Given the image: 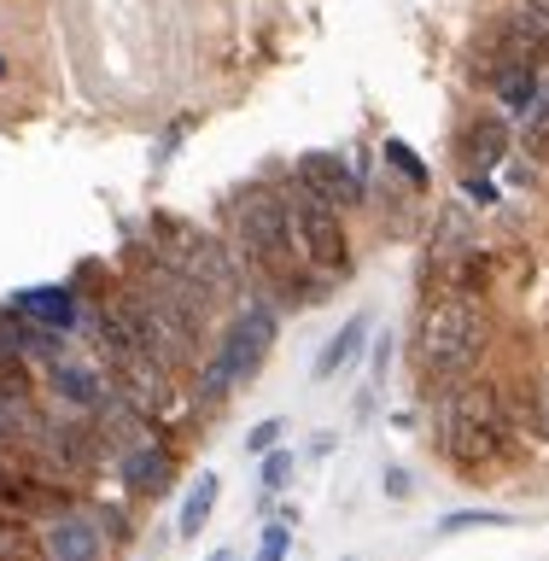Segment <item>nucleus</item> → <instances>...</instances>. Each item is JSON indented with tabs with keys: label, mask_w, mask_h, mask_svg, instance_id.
Masks as SVG:
<instances>
[{
	"label": "nucleus",
	"mask_w": 549,
	"mask_h": 561,
	"mask_svg": "<svg viewBox=\"0 0 549 561\" xmlns=\"http://www.w3.org/2000/svg\"><path fill=\"white\" fill-rule=\"evenodd\" d=\"M228 217H235V240H240L245 263H258V270L275 275V280H293V240H298L293 199H281L275 187L252 182L228 199Z\"/></svg>",
	"instance_id": "f257e3e1"
},
{
	"label": "nucleus",
	"mask_w": 549,
	"mask_h": 561,
	"mask_svg": "<svg viewBox=\"0 0 549 561\" xmlns=\"http://www.w3.org/2000/svg\"><path fill=\"white\" fill-rule=\"evenodd\" d=\"M491 345V316L473 298H445L427 310V322L415 333V363L427 375H462L480 363V351Z\"/></svg>",
	"instance_id": "f03ea898"
},
{
	"label": "nucleus",
	"mask_w": 549,
	"mask_h": 561,
	"mask_svg": "<svg viewBox=\"0 0 549 561\" xmlns=\"http://www.w3.org/2000/svg\"><path fill=\"white\" fill-rule=\"evenodd\" d=\"M270 345H275V310H270V305H245L235 322H228L222 345H217V357L205 363L199 398H205V403H222L240 380H252L258 368H263Z\"/></svg>",
	"instance_id": "7ed1b4c3"
},
{
	"label": "nucleus",
	"mask_w": 549,
	"mask_h": 561,
	"mask_svg": "<svg viewBox=\"0 0 549 561\" xmlns=\"http://www.w3.org/2000/svg\"><path fill=\"white\" fill-rule=\"evenodd\" d=\"M503 427H508L503 398L491 392V386H462V392L450 398L438 438H445V450L456 456V462L480 468V462H491V456L503 450Z\"/></svg>",
	"instance_id": "20e7f679"
},
{
	"label": "nucleus",
	"mask_w": 549,
	"mask_h": 561,
	"mask_svg": "<svg viewBox=\"0 0 549 561\" xmlns=\"http://www.w3.org/2000/svg\"><path fill=\"white\" fill-rule=\"evenodd\" d=\"M293 228H298V245H305L310 270H345L351 263V240H345V222H340V205L316 199V193L293 187Z\"/></svg>",
	"instance_id": "39448f33"
},
{
	"label": "nucleus",
	"mask_w": 549,
	"mask_h": 561,
	"mask_svg": "<svg viewBox=\"0 0 549 561\" xmlns=\"http://www.w3.org/2000/svg\"><path fill=\"white\" fill-rule=\"evenodd\" d=\"M293 175H298V187L305 193H316V199H328V205H357L363 199V175L345 164L340 152H305L293 164Z\"/></svg>",
	"instance_id": "423d86ee"
},
{
	"label": "nucleus",
	"mask_w": 549,
	"mask_h": 561,
	"mask_svg": "<svg viewBox=\"0 0 549 561\" xmlns=\"http://www.w3.org/2000/svg\"><path fill=\"white\" fill-rule=\"evenodd\" d=\"M7 305L24 316V322L47 328V333H70L82 322V316H77V293H70L65 280H53V287H24V293H12Z\"/></svg>",
	"instance_id": "0eeeda50"
},
{
	"label": "nucleus",
	"mask_w": 549,
	"mask_h": 561,
	"mask_svg": "<svg viewBox=\"0 0 549 561\" xmlns=\"http://www.w3.org/2000/svg\"><path fill=\"white\" fill-rule=\"evenodd\" d=\"M170 450L164 445H152V438H140V445H129V450H123V485H129L135 491V497H152V491H164L170 485Z\"/></svg>",
	"instance_id": "6e6552de"
},
{
	"label": "nucleus",
	"mask_w": 549,
	"mask_h": 561,
	"mask_svg": "<svg viewBox=\"0 0 549 561\" xmlns=\"http://www.w3.org/2000/svg\"><path fill=\"white\" fill-rule=\"evenodd\" d=\"M100 556H105V538L88 515H65L47 533V561H100Z\"/></svg>",
	"instance_id": "1a4fd4ad"
},
{
	"label": "nucleus",
	"mask_w": 549,
	"mask_h": 561,
	"mask_svg": "<svg viewBox=\"0 0 549 561\" xmlns=\"http://www.w3.org/2000/svg\"><path fill=\"white\" fill-rule=\"evenodd\" d=\"M491 94L503 100V112L526 117V112H533V105L544 100V77H538V65H497V70H491Z\"/></svg>",
	"instance_id": "9d476101"
},
{
	"label": "nucleus",
	"mask_w": 549,
	"mask_h": 561,
	"mask_svg": "<svg viewBox=\"0 0 549 561\" xmlns=\"http://www.w3.org/2000/svg\"><path fill=\"white\" fill-rule=\"evenodd\" d=\"M47 386H53V392H59L65 403H77V410H100V403L112 398L105 375H94V368H82V363H53Z\"/></svg>",
	"instance_id": "9b49d317"
},
{
	"label": "nucleus",
	"mask_w": 549,
	"mask_h": 561,
	"mask_svg": "<svg viewBox=\"0 0 549 561\" xmlns=\"http://www.w3.org/2000/svg\"><path fill=\"white\" fill-rule=\"evenodd\" d=\"M508 147H515V135H508L503 117H473L468 129H462V158H468V170H491Z\"/></svg>",
	"instance_id": "f8f14e48"
},
{
	"label": "nucleus",
	"mask_w": 549,
	"mask_h": 561,
	"mask_svg": "<svg viewBox=\"0 0 549 561\" xmlns=\"http://www.w3.org/2000/svg\"><path fill=\"white\" fill-rule=\"evenodd\" d=\"M368 328H375V322H368V310L351 316V322H345V328H340V333H333V340L322 345V357H316V380L345 375V368L357 363V351H363V340H368Z\"/></svg>",
	"instance_id": "ddd939ff"
},
{
	"label": "nucleus",
	"mask_w": 549,
	"mask_h": 561,
	"mask_svg": "<svg viewBox=\"0 0 549 561\" xmlns=\"http://www.w3.org/2000/svg\"><path fill=\"white\" fill-rule=\"evenodd\" d=\"M217 491H222L217 473H199V480L187 485V497H182V520H175V533H182V538H199V526L210 520V508H217Z\"/></svg>",
	"instance_id": "4468645a"
},
{
	"label": "nucleus",
	"mask_w": 549,
	"mask_h": 561,
	"mask_svg": "<svg viewBox=\"0 0 549 561\" xmlns=\"http://www.w3.org/2000/svg\"><path fill=\"white\" fill-rule=\"evenodd\" d=\"M380 158H386V164H392V170H398V175H403V182H410V187H427V164H421V158L410 152V140L386 135V147H380Z\"/></svg>",
	"instance_id": "2eb2a0df"
},
{
	"label": "nucleus",
	"mask_w": 549,
	"mask_h": 561,
	"mask_svg": "<svg viewBox=\"0 0 549 561\" xmlns=\"http://www.w3.org/2000/svg\"><path fill=\"white\" fill-rule=\"evenodd\" d=\"M521 147L538 158V164H549V94L526 112V129H521Z\"/></svg>",
	"instance_id": "dca6fc26"
},
{
	"label": "nucleus",
	"mask_w": 549,
	"mask_h": 561,
	"mask_svg": "<svg viewBox=\"0 0 549 561\" xmlns=\"http://www.w3.org/2000/svg\"><path fill=\"white\" fill-rule=\"evenodd\" d=\"M468 526H508V515H497V508H456V515L438 520V533L456 538V533H468Z\"/></svg>",
	"instance_id": "f3484780"
},
{
	"label": "nucleus",
	"mask_w": 549,
	"mask_h": 561,
	"mask_svg": "<svg viewBox=\"0 0 549 561\" xmlns=\"http://www.w3.org/2000/svg\"><path fill=\"white\" fill-rule=\"evenodd\" d=\"M293 556V526L287 520H270L263 526V538H258V556L252 561H287Z\"/></svg>",
	"instance_id": "a211bd4d"
},
{
	"label": "nucleus",
	"mask_w": 549,
	"mask_h": 561,
	"mask_svg": "<svg viewBox=\"0 0 549 561\" xmlns=\"http://www.w3.org/2000/svg\"><path fill=\"white\" fill-rule=\"evenodd\" d=\"M293 450H263V491H281V485H287L293 480Z\"/></svg>",
	"instance_id": "6ab92c4d"
},
{
	"label": "nucleus",
	"mask_w": 549,
	"mask_h": 561,
	"mask_svg": "<svg viewBox=\"0 0 549 561\" xmlns=\"http://www.w3.org/2000/svg\"><path fill=\"white\" fill-rule=\"evenodd\" d=\"M462 193H468L473 205H497V182H491L485 170H468V175H462Z\"/></svg>",
	"instance_id": "aec40b11"
},
{
	"label": "nucleus",
	"mask_w": 549,
	"mask_h": 561,
	"mask_svg": "<svg viewBox=\"0 0 549 561\" xmlns=\"http://www.w3.org/2000/svg\"><path fill=\"white\" fill-rule=\"evenodd\" d=\"M281 445V421H258V427H252V438H245V450H275Z\"/></svg>",
	"instance_id": "412c9836"
},
{
	"label": "nucleus",
	"mask_w": 549,
	"mask_h": 561,
	"mask_svg": "<svg viewBox=\"0 0 549 561\" xmlns=\"http://www.w3.org/2000/svg\"><path fill=\"white\" fill-rule=\"evenodd\" d=\"M210 561H240V556H235V550H217V556H210Z\"/></svg>",
	"instance_id": "4be33fe9"
},
{
	"label": "nucleus",
	"mask_w": 549,
	"mask_h": 561,
	"mask_svg": "<svg viewBox=\"0 0 549 561\" xmlns=\"http://www.w3.org/2000/svg\"><path fill=\"white\" fill-rule=\"evenodd\" d=\"M0 77H7V53H0Z\"/></svg>",
	"instance_id": "5701e85b"
},
{
	"label": "nucleus",
	"mask_w": 549,
	"mask_h": 561,
	"mask_svg": "<svg viewBox=\"0 0 549 561\" xmlns=\"http://www.w3.org/2000/svg\"><path fill=\"white\" fill-rule=\"evenodd\" d=\"M544 7H549V0H544Z\"/></svg>",
	"instance_id": "b1692460"
}]
</instances>
